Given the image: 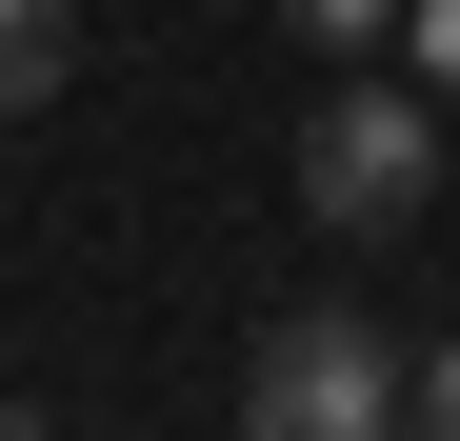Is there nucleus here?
Returning <instances> with one entry per match:
<instances>
[{
    "mask_svg": "<svg viewBox=\"0 0 460 441\" xmlns=\"http://www.w3.org/2000/svg\"><path fill=\"white\" fill-rule=\"evenodd\" d=\"M241 421L261 441H380V421H420V361L380 341V302H280L241 361Z\"/></svg>",
    "mask_w": 460,
    "mask_h": 441,
    "instance_id": "nucleus-1",
    "label": "nucleus"
},
{
    "mask_svg": "<svg viewBox=\"0 0 460 441\" xmlns=\"http://www.w3.org/2000/svg\"><path fill=\"white\" fill-rule=\"evenodd\" d=\"M300 201H321L341 241H401V220L440 201V81H341L321 121H300Z\"/></svg>",
    "mask_w": 460,
    "mask_h": 441,
    "instance_id": "nucleus-2",
    "label": "nucleus"
},
{
    "mask_svg": "<svg viewBox=\"0 0 460 441\" xmlns=\"http://www.w3.org/2000/svg\"><path fill=\"white\" fill-rule=\"evenodd\" d=\"M81 81V0H0V121H40Z\"/></svg>",
    "mask_w": 460,
    "mask_h": 441,
    "instance_id": "nucleus-3",
    "label": "nucleus"
},
{
    "mask_svg": "<svg viewBox=\"0 0 460 441\" xmlns=\"http://www.w3.org/2000/svg\"><path fill=\"white\" fill-rule=\"evenodd\" d=\"M280 21L321 40V60H360V40H401V0H280Z\"/></svg>",
    "mask_w": 460,
    "mask_h": 441,
    "instance_id": "nucleus-4",
    "label": "nucleus"
},
{
    "mask_svg": "<svg viewBox=\"0 0 460 441\" xmlns=\"http://www.w3.org/2000/svg\"><path fill=\"white\" fill-rule=\"evenodd\" d=\"M401 60H420V81L460 101V0H401Z\"/></svg>",
    "mask_w": 460,
    "mask_h": 441,
    "instance_id": "nucleus-5",
    "label": "nucleus"
},
{
    "mask_svg": "<svg viewBox=\"0 0 460 441\" xmlns=\"http://www.w3.org/2000/svg\"><path fill=\"white\" fill-rule=\"evenodd\" d=\"M420 421H440V441H460V341H440V361H420Z\"/></svg>",
    "mask_w": 460,
    "mask_h": 441,
    "instance_id": "nucleus-6",
    "label": "nucleus"
}]
</instances>
